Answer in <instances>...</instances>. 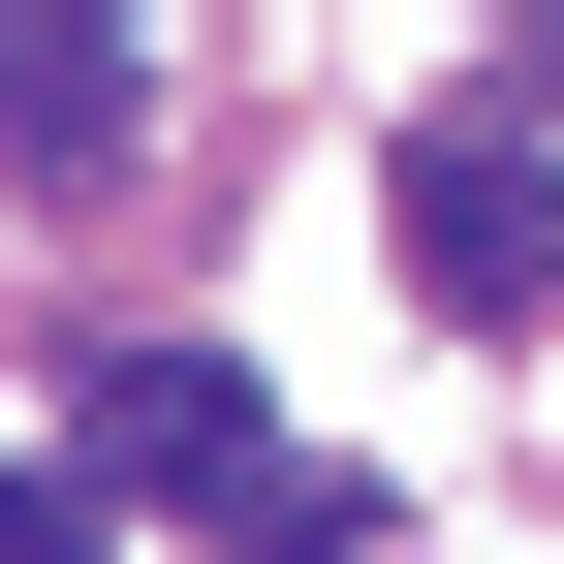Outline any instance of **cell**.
I'll return each instance as SVG.
<instances>
[{"label":"cell","mask_w":564,"mask_h":564,"mask_svg":"<svg viewBox=\"0 0 564 564\" xmlns=\"http://www.w3.org/2000/svg\"><path fill=\"white\" fill-rule=\"evenodd\" d=\"M377 188H408V282H440L470 345H533V314H564V158H533V126H408Z\"/></svg>","instance_id":"1"},{"label":"cell","mask_w":564,"mask_h":564,"mask_svg":"<svg viewBox=\"0 0 564 564\" xmlns=\"http://www.w3.org/2000/svg\"><path fill=\"white\" fill-rule=\"evenodd\" d=\"M251 440H282V408L220 377V345H126V377H95V502H251Z\"/></svg>","instance_id":"2"},{"label":"cell","mask_w":564,"mask_h":564,"mask_svg":"<svg viewBox=\"0 0 564 564\" xmlns=\"http://www.w3.org/2000/svg\"><path fill=\"white\" fill-rule=\"evenodd\" d=\"M0 126H32V158H95V126H126V63H95V32H0Z\"/></svg>","instance_id":"3"},{"label":"cell","mask_w":564,"mask_h":564,"mask_svg":"<svg viewBox=\"0 0 564 564\" xmlns=\"http://www.w3.org/2000/svg\"><path fill=\"white\" fill-rule=\"evenodd\" d=\"M0 564H95V470H0Z\"/></svg>","instance_id":"4"}]
</instances>
